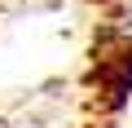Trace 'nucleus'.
I'll return each mask as SVG.
<instances>
[{
  "mask_svg": "<svg viewBox=\"0 0 132 128\" xmlns=\"http://www.w3.org/2000/svg\"><path fill=\"white\" fill-rule=\"evenodd\" d=\"M106 75V88H110V102L119 106L128 93H132V49H123L119 57H114V66H106L101 71Z\"/></svg>",
  "mask_w": 132,
  "mask_h": 128,
  "instance_id": "obj_1",
  "label": "nucleus"
}]
</instances>
